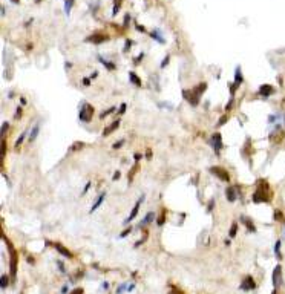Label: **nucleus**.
Returning <instances> with one entry per match:
<instances>
[{"mask_svg": "<svg viewBox=\"0 0 285 294\" xmlns=\"http://www.w3.org/2000/svg\"><path fill=\"white\" fill-rule=\"evenodd\" d=\"M123 144H124V139H118V141L112 146V149H115V150H117V149H120V147H121Z\"/></svg>", "mask_w": 285, "mask_h": 294, "instance_id": "c756f323", "label": "nucleus"}, {"mask_svg": "<svg viewBox=\"0 0 285 294\" xmlns=\"http://www.w3.org/2000/svg\"><path fill=\"white\" fill-rule=\"evenodd\" d=\"M118 126H120V121H118V120H117V121H114V123H112V126L106 127V130L103 132V136H109V133H112L115 129H118Z\"/></svg>", "mask_w": 285, "mask_h": 294, "instance_id": "aec40b11", "label": "nucleus"}, {"mask_svg": "<svg viewBox=\"0 0 285 294\" xmlns=\"http://www.w3.org/2000/svg\"><path fill=\"white\" fill-rule=\"evenodd\" d=\"M150 37H152L153 40L160 42V43H166V40H164L163 35H161V32H158V31H153V32H150Z\"/></svg>", "mask_w": 285, "mask_h": 294, "instance_id": "5701e85b", "label": "nucleus"}, {"mask_svg": "<svg viewBox=\"0 0 285 294\" xmlns=\"http://www.w3.org/2000/svg\"><path fill=\"white\" fill-rule=\"evenodd\" d=\"M143 201H144V195H141V196H140V199H138V201H136V204L133 205V209H132V211H130V214L127 216V219L124 221V224H130V222L135 219V216H136V214H138V211H140V207H141Z\"/></svg>", "mask_w": 285, "mask_h": 294, "instance_id": "423d86ee", "label": "nucleus"}, {"mask_svg": "<svg viewBox=\"0 0 285 294\" xmlns=\"http://www.w3.org/2000/svg\"><path fill=\"white\" fill-rule=\"evenodd\" d=\"M80 120L83 123H89L94 117V107L89 104V103H83L82 107H80V114H78Z\"/></svg>", "mask_w": 285, "mask_h": 294, "instance_id": "f03ea898", "label": "nucleus"}, {"mask_svg": "<svg viewBox=\"0 0 285 294\" xmlns=\"http://www.w3.org/2000/svg\"><path fill=\"white\" fill-rule=\"evenodd\" d=\"M129 78H130V83L135 84L136 87H141V86H143L141 80H140V77H138L135 72H129Z\"/></svg>", "mask_w": 285, "mask_h": 294, "instance_id": "6ab92c4d", "label": "nucleus"}, {"mask_svg": "<svg viewBox=\"0 0 285 294\" xmlns=\"http://www.w3.org/2000/svg\"><path fill=\"white\" fill-rule=\"evenodd\" d=\"M57 265H58V268H60V271H61V273H65V271H66V270H65V265H63L61 262H58Z\"/></svg>", "mask_w": 285, "mask_h": 294, "instance_id": "de8ad7c7", "label": "nucleus"}, {"mask_svg": "<svg viewBox=\"0 0 285 294\" xmlns=\"http://www.w3.org/2000/svg\"><path fill=\"white\" fill-rule=\"evenodd\" d=\"M8 284H9V277H8L6 274H2V280H0V285H2V288L5 290V288L8 287Z\"/></svg>", "mask_w": 285, "mask_h": 294, "instance_id": "bb28decb", "label": "nucleus"}, {"mask_svg": "<svg viewBox=\"0 0 285 294\" xmlns=\"http://www.w3.org/2000/svg\"><path fill=\"white\" fill-rule=\"evenodd\" d=\"M130 231H132V228H130V227H129V228H126L124 231H121V233H120V238H126V236H127Z\"/></svg>", "mask_w": 285, "mask_h": 294, "instance_id": "72a5a7b5", "label": "nucleus"}, {"mask_svg": "<svg viewBox=\"0 0 285 294\" xmlns=\"http://www.w3.org/2000/svg\"><path fill=\"white\" fill-rule=\"evenodd\" d=\"M254 288H256V282H254V279H253L251 276H247L244 280H242V284H241V290L248 291V290H254Z\"/></svg>", "mask_w": 285, "mask_h": 294, "instance_id": "9d476101", "label": "nucleus"}, {"mask_svg": "<svg viewBox=\"0 0 285 294\" xmlns=\"http://www.w3.org/2000/svg\"><path fill=\"white\" fill-rule=\"evenodd\" d=\"M104 199H106V193H101V195L98 196V199L94 202V205H92V209H90V213H94V211L98 210V207L103 204V201H104Z\"/></svg>", "mask_w": 285, "mask_h": 294, "instance_id": "dca6fc26", "label": "nucleus"}, {"mask_svg": "<svg viewBox=\"0 0 285 294\" xmlns=\"http://www.w3.org/2000/svg\"><path fill=\"white\" fill-rule=\"evenodd\" d=\"M28 136V130H25L23 133H20V136L17 138V141H15V149H19L20 146H22V143L25 141V138Z\"/></svg>", "mask_w": 285, "mask_h": 294, "instance_id": "4be33fe9", "label": "nucleus"}, {"mask_svg": "<svg viewBox=\"0 0 285 294\" xmlns=\"http://www.w3.org/2000/svg\"><path fill=\"white\" fill-rule=\"evenodd\" d=\"M261 184H258V190L253 193V202L254 204H261V202H268L270 201V196H268V184L261 179L259 181Z\"/></svg>", "mask_w": 285, "mask_h": 294, "instance_id": "f257e3e1", "label": "nucleus"}, {"mask_svg": "<svg viewBox=\"0 0 285 294\" xmlns=\"http://www.w3.org/2000/svg\"><path fill=\"white\" fill-rule=\"evenodd\" d=\"M233 83H236L238 86L244 83V77H242V71H241V66H236V69H235V81H233Z\"/></svg>", "mask_w": 285, "mask_h": 294, "instance_id": "4468645a", "label": "nucleus"}, {"mask_svg": "<svg viewBox=\"0 0 285 294\" xmlns=\"http://www.w3.org/2000/svg\"><path fill=\"white\" fill-rule=\"evenodd\" d=\"M157 224H158V225H163V224H164V213H163V214H161V216H160V217H158V221H157Z\"/></svg>", "mask_w": 285, "mask_h": 294, "instance_id": "ea45409f", "label": "nucleus"}, {"mask_svg": "<svg viewBox=\"0 0 285 294\" xmlns=\"http://www.w3.org/2000/svg\"><path fill=\"white\" fill-rule=\"evenodd\" d=\"M275 253H276L278 259H281V241H276V244H275Z\"/></svg>", "mask_w": 285, "mask_h": 294, "instance_id": "cd10ccee", "label": "nucleus"}, {"mask_svg": "<svg viewBox=\"0 0 285 294\" xmlns=\"http://www.w3.org/2000/svg\"><path fill=\"white\" fill-rule=\"evenodd\" d=\"M225 198L228 202H235L238 199V187H233V185H228L227 190H225Z\"/></svg>", "mask_w": 285, "mask_h": 294, "instance_id": "0eeeda50", "label": "nucleus"}, {"mask_svg": "<svg viewBox=\"0 0 285 294\" xmlns=\"http://www.w3.org/2000/svg\"><path fill=\"white\" fill-rule=\"evenodd\" d=\"M54 247H55V250L60 253L61 256H65V257H68V259H72V253L69 251L65 245H61V244H54Z\"/></svg>", "mask_w": 285, "mask_h": 294, "instance_id": "ddd939ff", "label": "nucleus"}, {"mask_svg": "<svg viewBox=\"0 0 285 294\" xmlns=\"http://www.w3.org/2000/svg\"><path fill=\"white\" fill-rule=\"evenodd\" d=\"M210 173H213L215 176H218L221 181H225V182H230V176H228V173L224 170V168L218 167V166H213V167H210Z\"/></svg>", "mask_w": 285, "mask_h": 294, "instance_id": "39448f33", "label": "nucleus"}, {"mask_svg": "<svg viewBox=\"0 0 285 294\" xmlns=\"http://www.w3.org/2000/svg\"><path fill=\"white\" fill-rule=\"evenodd\" d=\"M133 159H135V163H138V161L141 159V155H140V153H135V155H133Z\"/></svg>", "mask_w": 285, "mask_h": 294, "instance_id": "49530a36", "label": "nucleus"}, {"mask_svg": "<svg viewBox=\"0 0 285 294\" xmlns=\"http://www.w3.org/2000/svg\"><path fill=\"white\" fill-rule=\"evenodd\" d=\"M273 92H275L273 86H270V84H262V86L259 87V90H258V95L262 97V98H267V97H270Z\"/></svg>", "mask_w": 285, "mask_h": 294, "instance_id": "6e6552de", "label": "nucleus"}, {"mask_svg": "<svg viewBox=\"0 0 285 294\" xmlns=\"http://www.w3.org/2000/svg\"><path fill=\"white\" fill-rule=\"evenodd\" d=\"M98 60H100V63H101V64H103L107 71H114V69H115V64H114L112 61H109V60H104L101 55H98Z\"/></svg>", "mask_w": 285, "mask_h": 294, "instance_id": "f3484780", "label": "nucleus"}, {"mask_svg": "<svg viewBox=\"0 0 285 294\" xmlns=\"http://www.w3.org/2000/svg\"><path fill=\"white\" fill-rule=\"evenodd\" d=\"M87 42H90V43H103V42H107L109 40V37L107 35H101V34H95V35H90V37H87L86 39Z\"/></svg>", "mask_w": 285, "mask_h": 294, "instance_id": "f8f14e48", "label": "nucleus"}, {"mask_svg": "<svg viewBox=\"0 0 285 294\" xmlns=\"http://www.w3.org/2000/svg\"><path fill=\"white\" fill-rule=\"evenodd\" d=\"M281 217H282V213H281V211H276V213H275V219H276V221H279Z\"/></svg>", "mask_w": 285, "mask_h": 294, "instance_id": "37998d69", "label": "nucleus"}, {"mask_svg": "<svg viewBox=\"0 0 285 294\" xmlns=\"http://www.w3.org/2000/svg\"><path fill=\"white\" fill-rule=\"evenodd\" d=\"M236 233H238V224H236V222H233V224H232V227H230L228 236H230V238H235V236H236Z\"/></svg>", "mask_w": 285, "mask_h": 294, "instance_id": "393cba45", "label": "nucleus"}, {"mask_svg": "<svg viewBox=\"0 0 285 294\" xmlns=\"http://www.w3.org/2000/svg\"><path fill=\"white\" fill-rule=\"evenodd\" d=\"M124 290H126V284H121L118 288H117V294H121V293H124Z\"/></svg>", "mask_w": 285, "mask_h": 294, "instance_id": "f704fd0d", "label": "nucleus"}, {"mask_svg": "<svg viewBox=\"0 0 285 294\" xmlns=\"http://www.w3.org/2000/svg\"><path fill=\"white\" fill-rule=\"evenodd\" d=\"M120 176H121V173H120V172H115V175H114V179L117 181V179H120Z\"/></svg>", "mask_w": 285, "mask_h": 294, "instance_id": "09e8293b", "label": "nucleus"}, {"mask_svg": "<svg viewBox=\"0 0 285 294\" xmlns=\"http://www.w3.org/2000/svg\"><path fill=\"white\" fill-rule=\"evenodd\" d=\"M132 44H133V43L130 42V40H127V42H126V46H124V52H127V51H129V48H130Z\"/></svg>", "mask_w": 285, "mask_h": 294, "instance_id": "58836bf2", "label": "nucleus"}, {"mask_svg": "<svg viewBox=\"0 0 285 294\" xmlns=\"http://www.w3.org/2000/svg\"><path fill=\"white\" fill-rule=\"evenodd\" d=\"M271 294H276V290H275V291H273V293H271Z\"/></svg>", "mask_w": 285, "mask_h": 294, "instance_id": "603ef678", "label": "nucleus"}, {"mask_svg": "<svg viewBox=\"0 0 285 294\" xmlns=\"http://www.w3.org/2000/svg\"><path fill=\"white\" fill-rule=\"evenodd\" d=\"M11 2H14V3H17V5L20 3V0H11Z\"/></svg>", "mask_w": 285, "mask_h": 294, "instance_id": "3c124183", "label": "nucleus"}, {"mask_svg": "<svg viewBox=\"0 0 285 294\" xmlns=\"http://www.w3.org/2000/svg\"><path fill=\"white\" fill-rule=\"evenodd\" d=\"M82 83H83V86H86V87H87V86H90V80L84 77V78L82 80Z\"/></svg>", "mask_w": 285, "mask_h": 294, "instance_id": "4c0bfd02", "label": "nucleus"}, {"mask_svg": "<svg viewBox=\"0 0 285 294\" xmlns=\"http://www.w3.org/2000/svg\"><path fill=\"white\" fill-rule=\"evenodd\" d=\"M227 120H228V117H225V115H224L222 118H219V121H218V124H216V127H219V126H224Z\"/></svg>", "mask_w": 285, "mask_h": 294, "instance_id": "c85d7f7f", "label": "nucleus"}, {"mask_svg": "<svg viewBox=\"0 0 285 294\" xmlns=\"http://www.w3.org/2000/svg\"><path fill=\"white\" fill-rule=\"evenodd\" d=\"M11 280H15V274H17V256L15 251L11 250Z\"/></svg>", "mask_w": 285, "mask_h": 294, "instance_id": "9b49d317", "label": "nucleus"}, {"mask_svg": "<svg viewBox=\"0 0 285 294\" xmlns=\"http://www.w3.org/2000/svg\"><path fill=\"white\" fill-rule=\"evenodd\" d=\"M20 103H22V104H26V98H25V97H20Z\"/></svg>", "mask_w": 285, "mask_h": 294, "instance_id": "8fccbe9b", "label": "nucleus"}, {"mask_svg": "<svg viewBox=\"0 0 285 294\" xmlns=\"http://www.w3.org/2000/svg\"><path fill=\"white\" fill-rule=\"evenodd\" d=\"M182 97H184V100L186 101H189L190 103V106H198L199 104V98H201V95L195 90V89H187V90H182Z\"/></svg>", "mask_w": 285, "mask_h": 294, "instance_id": "7ed1b4c3", "label": "nucleus"}, {"mask_svg": "<svg viewBox=\"0 0 285 294\" xmlns=\"http://www.w3.org/2000/svg\"><path fill=\"white\" fill-rule=\"evenodd\" d=\"M233 103H235V98L232 97V98H230V101H228V103H227V106H225V110H230V107L233 106Z\"/></svg>", "mask_w": 285, "mask_h": 294, "instance_id": "c9c22d12", "label": "nucleus"}, {"mask_svg": "<svg viewBox=\"0 0 285 294\" xmlns=\"http://www.w3.org/2000/svg\"><path fill=\"white\" fill-rule=\"evenodd\" d=\"M74 6V0H65V12L69 15L71 14V9Z\"/></svg>", "mask_w": 285, "mask_h": 294, "instance_id": "b1692460", "label": "nucleus"}, {"mask_svg": "<svg viewBox=\"0 0 285 294\" xmlns=\"http://www.w3.org/2000/svg\"><path fill=\"white\" fill-rule=\"evenodd\" d=\"M208 143L213 146V150H215V153H219V150L222 149V136H221V133H213L210 138H208Z\"/></svg>", "mask_w": 285, "mask_h": 294, "instance_id": "20e7f679", "label": "nucleus"}, {"mask_svg": "<svg viewBox=\"0 0 285 294\" xmlns=\"http://www.w3.org/2000/svg\"><path fill=\"white\" fill-rule=\"evenodd\" d=\"M241 221L244 222V225L247 227V230H248L250 233H254V231H256V228H254V225H253V222H251V219H250V217L241 216Z\"/></svg>", "mask_w": 285, "mask_h": 294, "instance_id": "2eb2a0df", "label": "nucleus"}, {"mask_svg": "<svg viewBox=\"0 0 285 294\" xmlns=\"http://www.w3.org/2000/svg\"><path fill=\"white\" fill-rule=\"evenodd\" d=\"M155 219V213L153 211H149L146 216H144V219L141 221V224H140V227H144V225H147V224H150L152 221Z\"/></svg>", "mask_w": 285, "mask_h": 294, "instance_id": "a211bd4d", "label": "nucleus"}, {"mask_svg": "<svg viewBox=\"0 0 285 294\" xmlns=\"http://www.w3.org/2000/svg\"><path fill=\"white\" fill-rule=\"evenodd\" d=\"M8 127H9V124H8V123L5 121V123H3V126H2V132H0V135H2V136H5V133H6Z\"/></svg>", "mask_w": 285, "mask_h": 294, "instance_id": "7c9ffc66", "label": "nucleus"}, {"mask_svg": "<svg viewBox=\"0 0 285 294\" xmlns=\"http://www.w3.org/2000/svg\"><path fill=\"white\" fill-rule=\"evenodd\" d=\"M114 110H115V107H111V109H107L104 114H101V118H104L106 115H109V114H114Z\"/></svg>", "mask_w": 285, "mask_h": 294, "instance_id": "e433bc0d", "label": "nucleus"}, {"mask_svg": "<svg viewBox=\"0 0 285 294\" xmlns=\"http://www.w3.org/2000/svg\"><path fill=\"white\" fill-rule=\"evenodd\" d=\"M20 115H22V107L19 106V107H17V112H15V118H20Z\"/></svg>", "mask_w": 285, "mask_h": 294, "instance_id": "79ce46f5", "label": "nucleus"}, {"mask_svg": "<svg viewBox=\"0 0 285 294\" xmlns=\"http://www.w3.org/2000/svg\"><path fill=\"white\" fill-rule=\"evenodd\" d=\"M169 61H170V57H169V55H166V57H164V60H163V63H161V66H160V68H166V66L169 64Z\"/></svg>", "mask_w": 285, "mask_h": 294, "instance_id": "2f4dec72", "label": "nucleus"}, {"mask_svg": "<svg viewBox=\"0 0 285 294\" xmlns=\"http://www.w3.org/2000/svg\"><path fill=\"white\" fill-rule=\"evenodd\" d=\"M215 207V199H210V202L207 204V211H212Z\"/></svg>", "mask_w": 285, "mask_h": 294, "instance_id": "473e14b6", "label": "nucleus"}, {"mask_svg": "<svg viewBox=\"0 0 285 294\" xmlns=\"http://www.w3.org/2000/svg\"><path fill=\"white\" fill-rule=\"evenodd\" d=\"M89 188H90V182H87V184L84 185V188H83V193H82V195H84V193H86V192H87Z\"/></svg>", "mask_w": 285, "mask_h": 294, "instance_id": "c03bdc74", "label": "nucleus"}, {"mask_svg": "<svg viewBox=\"0 0 285 294\" xmlns=\"http://www.w3.org/2000/svg\"><path fill=\"white\" fill-rule=\"evenodd\" d=\"M271 280H273L275 287H278L282 282V268H281V265H276V268L273 271V276H271Z\"/></svg>", "mask_w": 285, "mask_h": 294, "instance_id": "1a4fd4ad", "label": "nucleus"}, {"mask_svg": "<svg viewBox=\"0 0 285 294\" xmlns=\"http://www.w3.org/2000/svg\"><path fill=\"white\" fill-rule=\"evenodd\" d=\"M124 112H126V104L123 103L121 106H120V110H118V114H124Z\"/></svg>", "mask_w": 285, "mask_h": 294, "instance_id": "a18cd8bd", "label": "nucleus"}, {"mask_svg": "<svg viewBox=\"0 0 285 294\" xmlns=\"http://www.w3.org/2000/svg\"><path fill=\"white\" fill-rule=\"evenodd\" d=\"M39 132H40V124H37V126L32 127V130H31V133H29V141H31V143H32V141L37 138Z\"/></svg>", "mask_w": 285, "mask_h": 294, "instance_id": "412c9836", "label": "nucleus"}, {"mask_svg": "<svg viewBox=\"0 0 285 294\" xmlns=\"http://www.w3.org/2000/svg\"><path fill=\"white\" fill-rule=\"evenodd\" d=\"M69 294H83V288H75L74 291H71Z\"/></svg>", "mask_w": 285, "mask_h": 294, "instance_id": "a19ab883", "label": "nucleus"}, {"mask_svg": "<svg viewBox=\"0 0 285 294\" xmlns=\"http://www.w3.org/2000/svg\"><path fill=\"white\" fill-rule=\"evenodd\" d=\"M39 2H40V0H39Z\"/></svg>", "mask_w": 285, "mask_h": 294, "instance_id": "864d4df0", "label": "nucleus"}, {"mask_svg": "<svg viewBox=\"0 0 285 294\" xmlns=\"http://www.w3.org/2000/svg\"><path fill=\"white\" fill-rule=\"evenodd\" d=\"M121 3H123V0H115V2H114V9H112V14H114V15H117V14H118Z\"/></svg>", "mask_w": 285, "mask_h": 294, "instance_id": "a878e982", "label": "nucleus"}]
</instances>
